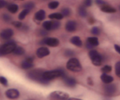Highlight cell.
Wrapping results in <instances>:
<instances>
[{"mask_svg": "<svg viewBox=\"0 0 120 100\" xmlns=\"http://www.w3.org/2000/svg\"><path fill=\"white\" fill-rule=\"evenodd\" d=\"M45 71V70L43 69H35V70H32L29 71L26 75L30 79L33 80V81L38 82V83H43V84H47L49 81L44 79L43 75Z\"/></svg>", "mask_w": 120, "mask_h": 100, "instance_id": "1", "label": "cell"}, {"mask_svg": "<svg viewBox=\"0 0 120 100\" xmlns=\"http://www.w3.org/2000/svg\"><path fill=\"white\" fill-rule=\"evenodd\" d=\"M64 75H65V73L63 70H50V71H45L43 77L46 80L50 81V80H53L56 78H59V77L62 78Z\"/></svg>", "mask_w": 120, "mask_h": 100, "instance_id": "2", "label": "cell"}, {"mask_svg": "<svg viewBox=\"0 0 120 100\" xmlns=\"http://www.w3.org/2000/svg\"><path fill=\"white\" fill-rule=\"evenodd\" d=\"M16 45L15 42H12V41H9V42H7L6 43H4V45L0 46V53H1V55L4 56L5 55H8V54L12 53L13 50H15Z\"/></svg>", "mask_w": 120, "mask_h": 100, "instance_id": "3", "label": "cell"}, {"mask_svg": "<svg viewBox=\"0 0 120 100\" xmlns=\"http://www.w3.org/2000/svg\"><path fill=\"white\" fill-rule=\"evenodd\" d=\"M67 69L72 72H80L82 66L77 58H71L67 63Z\"/></svg>", "mask_w": 120, "mask_h": 100, "instance_id": "4", "label": "cell"}, {"mask_svg": "<svg viewBox=\"0 0 120 100\" xmlns=\"http://www.w3.org/2000/svg\"><path fill=\"white\" fill-rule=\"evenodd\" d=\"M89 57H90V60H91L92 64L95 66H100L102 64V57L100 54L99 53L97 50H90L88 53Z\"/></svg>", "mask_w": 120, "mask_h": 100, "instance_id": "5", "label": "cell"}, {"mask_svg": "<svg viewBox=\"0 0 120 100\" xmlns=\"http://www.w3.org/2000/svg\"><path fill=\"white\" fill-rule=\"evenodd\" d=\"M60 26H61V23H60L57 20H51L50 19L49 21H45L42 23V27L46 31H54L57 30L58 28H59Z\"/></svg>", "mask_w": 120, "mask_h": 100, "instance_id": "6", "label": "cell"}, {"mask_svg": "<svg viewBox=\"0 0 120 100\" xmlns=\"http://www.w3.org/2000/svg\"><path fill=\"white\" fill-rule=\"evenodd\" d=\"M49 98L53 100H67L69 98V95L65 92L54 91L50 93Z\"/></svg>", "mask_w": 120, "mask_h": 100, "instance_id": "7", "label": "cell"}, {"mask_svg": "<svg viewBox=\"0 0 120 100\" xmlns=\"http://www.w3.org/2000/svg\"><path fill=\"white\" fill-rule=\"evenodd\" d=\"M59 40L54 37H45L43 40H41L40 44H45L50 47H56L59 46Z\"/></svg>", "mask_w": 120, "mask_h": 100, "instance_id": "8", "label": "cell"}, {"mask_svg": "<svg viewBox=\"0 0 120 100\" xmlns=\"http://www.w3.org/2000/svg\"><path fill=\"white\" fill-rule=\"evenodd\" d=\"M99 44H100V42H99V40L96 37H90L86 39V47L89 50H92L94 47L99 46Z\"/></svg>", "mask_w": 120, "mask_h": 100, "instance_id": "9", "label": "cell"}, {"mask_svg": "<svg viewBox=\"0 0 120 100\" xmlns=\"http://www.w3.org/2000/svg\"><path fill=\"white\" fill-rule=\"evenodd\" d=\"M5 95L9 99H17L20 97V93L16 88H10V89H8L6 91Z\"/></svg>", "mask_w": 120, "mask_h": 100, "instance_id": "10", "label": "cell"}, {"mask_svg": "<svg viewBox=\"0 0 120 100\" xmlns=\"http://www.w3.org/2000/svg\"><path fill=\"white\" fill-rule=\"evenodd\" d=\"M13 34L14 32L12 29L11 28L4 29L2 32H0V38L3 39V40H9L13 36Z\"/></svg>", "mask_w": 120, "mask_h": 100, "instance_id": "11", "label": "cell"}, {"mask_svg": "<svg viewBox=\"0 0 120 100\" xmlns=\"http://www.w3.org/2000/svg\"><path fill=\"white\" fill-rule=\"evenodd\" d=\"M104 91L107 96H113L116 92V86L111 83H107L104 88Z\"/></svg>", "mask_w": 120, "mask_h": 100, "instance_id": "12", "label": "cell"}, {"mask_svg": "<svg viewBox=\"0 0 120 100\" xmlns=\"http://www.w3.org/2000/svg\"><path fill=\"white\" fill-rule=\"evenodd\" d=\"M63 79H64V82L67 86L68 87H75L77 85V80L75 79L72 78V77H68V76H66L65 75L62 77Z\"/></svg>", "mask_w": 120, "mask_h": 100, "instance_id": "13", "label": "cell"}, {"mask_svg": "<svg viewBox=\"0 0 120 100\" xmlns=\"http://www.w3.org/2000/svg\"><path fill=\"white\" fill-rule=\"evenodd\" d=\"M77 24L75 21H68L65 25V30L68 32H74L77 30Z\"/></svg>", "mask_w": 120, "mask_h": 100, "instance_id": "14", "label": "cell"}, {"mask_svg": "<svg viewBox=\"0 0 120 100\" xmlns=\"http://www.w3.org/2000/svg\"><path fill=\"white\" fill-rule=\"evenodd\" d=\"M49 55V50L46 47H40L39 49H37L36 50V55L39 58H44V57L47 56Z\"/></svg>", "mask_w": 120, "mask_h": 100, "instance_id": "15", "label": "cell"}, {"mask_svg": "<svg viewBox=\"0 0 120 100\" xmlns=\"http://www.w3.org/2000/svg\"><path fill=\"white\" fill-rule=\"evenodd\" d=\"M34 17H35V20L36 22H41V21L45 20L46 17V12L44 9H40L35 12Z\"/></svg>", "mask_w": 120, "mask_h": 100, "instance_id": "16", "label": "cell"}, {"mask_svg": "<svg viewBox=\"0 0 120 100\" xmlns=\"http://www.w3.org/2000/svg\"><path fill=\"white\" fill-rule=\"evenodd\" d=\"M100 10H101V12H105V13H114L117 11L115 8L112 7L111 5H109V4H108L101 6V7H100Z\"/></svg>", "mask_w": 120, "mask_h": 100, "instance_id": "17", "label": "cell"}, {"mask_svg": "<svg viewBox=\"0 0 120 100\" xmlns=\"http://www.w3.org/2000/svg\"><path fill=\"white\" fill-rule=\"evenodd\" d=\"M21 67L23 70H30L33 67V59L27 58L26 60H24L21 65Z\"/></svg>", "mask_w": 120, "mask_h": 100, "instance_id": "18", "label": "cell"}, {"mask_svg": "<svg viewBox=\"0 0 120 100\" xmlns=\"http://www.w3.org/2000/svg\"><path fill=\"white\" fill-rule=\"evenodd\" d=\"M100 79L103 83H105V84L107 83H111L113 81V78L111 76V75H109L108 74H105L103 73L100 76Z\"/></svg>", "mask_w": 120, "mask_h": 100, "instance_id": "19", "label": "cell"}, {"mask_svg": "<svg viewBox=\"0 0 120 100\" xmlns=\"http://www.w3.org/2000/svg\"><path fill=\"white\" fill-rule=\"evenodd\" d=\"M70 42L74 45L75 46L77 47H82L83 43H82V41L81 40V38L77 36H75V37H72V38L70 39Z\"/></svg>", "mask_w": 120, "mask_h": 100, "instance_id": "20", "label": "cell"}, {"mask_svg": "<svg viewBox=\"0 0 120 100\" xmlns=\"http://www.w3.org/2000/svg\"><path fill=\"white\" fill-rule=\"evenodd\" d=\"M7 9L9 12H11V13H12V14H15V13H17V11L19 10V7L17 4L10 3V4H8Z\"/></svg>", "mask_w": 120, "mask_h": 100, "instance_id": "21", "label": "cell"}, {"mask_svg": "<svg viewBox=\"0 0 120 100\" xmlns=\"http://www.w3.org/2000/svg\"><path fill=\"white\" fill-rule=\"evenodd\" d=\"M64 16L61 12H53V13H51L49 15V18L51 19V20H57V21H59V20H62L64 18Z\"/></svg>", "mask_w": 120, "mask_h": 100, "instance_id": "22", "label": "cell"}, {"mask_svg": "<svg viewBox=\"0 0 120 100\" xmlns=\"http://www.w3.org/2000/svg\"><path fill=\"white\" fill-rule=\"evenodd\" d=\"M77 12H78V15L82 17H86L87 16V10L86 8L83 5H81L78 7L77 9Z\"/></svg>", "mask_w": 120, "mask_h": 100, "instance_id": "23", "label": "cell"}, {"mask_svg": "<svg viewBox=\"0 0 120 100\" xmlns=\"http://www.w3.org/2000/svg\"><path fill=\"white\" fill-rule=\"evenodd\" d=\"M30 10H29V9H26V8H23V10H22V12L19 13L18 15V19L19 20H24V19L26 18V17L27 15H28L29 13H30Z\"/></svg>", "mask_w": 120, "mask_h": 100, "instance_id": "24", "label": "cell"}, {"mask_svg": "<svg viewBox=\"0 0 120 100\" xmlns=\"http://www.w3.org/2000/svg\"><path fill=\"white\" fill-rule=\"evenodd\" d=\"M12 53L16 55H22L25 54V50L22 46H16L15 50H13Z\"/></svg>", "mask_w": 120, "mask_h": 100, "instance_id": "25", "label": "cell"}, {"mask_svg": "<svg viewBox=\"0 0 120 100\" xmlns=\"http://www.w3.org/2000/svg\"><path fill=\"white\" fill-rule=\"evenodd\" d=\"M58 6H59V2H58V1H51L48 4V8L51 10L58 8Z\"/></svg>", "mask_w": 120, "mask_h": 100, "instance_id": "26", "label": "cell"}, {"mask_svg": "<svg viewBox=\"0 0 120 100\" xmlns=\"http://www.w3.org/2000/svg\"><path fill=\"white\" fill-rule=\"evenodd\" d=\"M22 7H23V8H26V9H29V10H32V9L35 7V4L34 2L30 1V2H27V3H26L25 4H23Z\"/></svg>", "mask_w": 120, "mask_h": 100, "instance_id": "27", "label": "cell"}, {"mask_svg": "<svg viewBox=\"0 0 120 100\" xmlns=\"http://www.w3.org/2000/svg\"><path fill=\"white\" fill-rule=\"evenodd\" d=\"M100 32H101V30L99 27H93L90 30L91 34H93L94 36H99L100 34Z\"/></svg>", "mask_w": 120, "mask_h": 100, "instance_id": "28", "label": "cell"}, {"mask_svg": "<svg viewBox=\"0 0 120 100\" xmlns=\"http://www.w3.org/2000/svg\"><path fill=\"white\" fill-rule=\"evenodd\" d=\"M61 13L63 14L64 17H68L71 14V10L68 8H63L62 10H61Z\"/></svg>", "mask_w": 120, "mask_h": 100, "instance_id": "29", "label": "cell"}, {"mask_svg": "<svg viewBox=\"0 0 120 100\" xmlns=\"http://www.w3.org/2000/svg\"><path fill=\"white\" fill-rule=\"evenodd\" d=\"M93 4V1L92 0H83L82 1V5L85 6L86 8H90Z\"/></svg>", "mask_w": 120, "mask_h": 100, "instance_id": "30", "label": "cell"}, {"mask_svg": "<svg viewBox=\"0 0 120 100\" xmlns=\"http://www.w3.org/2000/svg\"><path fill=\"white\" fill-rule=\"evenodd\" d=\"M102 72L105 74H108V73H110L112 71V67L110 65H105L103 68L101 69Z\"/></svg>", "mask_w": 120, "mask_h": 100, "instance_id": "31", "label": "cell"}, {"mask_svg": "<svg viewBox=\"0 0 120 100\" xmlns=\"http://www.w3.org/2000/svg\"><path fill=\"white\" fill-rule=\"evenodd\" d=\"M64 55L67 57H72L75 55V52H74L73 50H70V49H68V50H66L65 52H64Z\"/></svg>", "mask_w": 120, "mask_h": 100, "instance_id": "32", "label": "cell"}, {"mask_svg": "<svg viewBox=\"0 0 120 100\" xmlns=\"http://www.w3.org/2000/svg\"><path fill=\"white\" fill-rule=\"evenodd\" d=\"M115 74L117 76L120 77V61L115 64Z\"/></svg>", "mask_w": 120, "mask_h": 100, "instance_id": "33", "label": "cell"}, {"mask_svg": "<svg viewBox=\"0 0 120 100\" xmlns=\"http://www.w3.org/2000/svg\"><path fill=\"white\" fill-rule=\"evenodd\" d=\"M2 18H3V20H4V22H10V21L12 20V17H10V15H8V14H7V13L3 14Z\"/></svg>", "mask_w": 120, "mask_h": 100, "instance_id": "34", "label": "cell"}, {"mask_svg": "<svg viewBox=\"0 0 120 100\" xmlns=\"http://www.w3.org/2000/svg\"><path fill=\"white\" fill-rule=\"evenodd\" d=\"M0 83L3 84L4 86H8V79L4 76H0Z\"/></svg>", "mask_w": 120, "mask_h": 100, "instance_id": "35", "label": "cell"}, {"mask_svg": "<svg viewBox=\"0 0 120 100\" xmlns=\"http://www.w3.org/2000/svg\"><path fill=\"white\" fill-rule=\"evenodd\" d=\"M12 24L16 27V28H18V29H21V27H22V25H23L22 22H18V21H14V22H12Z\"/></svg>", "mask_w": 120, "mask_h": 100, "instance_id": "36", "label": "cell"}, {"mask_svg": "<svg viewBox=\"0 0 120 100\" xmlns=\"http://www.w3.org/2000/svg\"><path fill=\"white\" fill-rule=\"evenodd\" d=\"M95 3L96 5L100 6V7H101V6H103V5H105V4H107L105 0H95Z\"/></svg>", "mask_w": 120, "mask_h": 100, "instance_id": "37", "label": "cell"}, {"mask_svg": "<svg viewBox=\"0 0 120 100\" xmlns=\"http://www.w3.org/2000/svg\"><path fill=\"white\" fill-rule=\"evenodd\" d=\"M7 5H8V3L6 0H0V9L7 7Z\"/></svg>", "mask_w": 120, "mask_h": 100, "instance_id": "38", "label": "cell"}, {"mask_svg": "<svg viewBox=\"0 0 120 100\" xmlns=\"http://www.w3.org/2000/svg\"><path fill=\"white\" fill-rule=\"evenodd\" d=\"M114 49H115V50H116V51L118 52V53L120 55V46L114 45Z\"/></svg>", "mask_w": 120, "mask_h": 100, "instance_id": "39", "label": "cell"}, {"mask_svg": "<svg viewBox=\"0 0 120 100\" xmlns=\"http://www.w3.org/2000/svg\"><path fill=\"white\" fill-rule=\"evenodd\" d=\"M67 100H82L80 98H68Z\"/></svg>", "mask_w": 120, "mask_h": 100, "instance_id": "40", "label": "cell"}, {"mask_svg": "<svg viewBox=\"0 0 120 100\" xmlns=\"http://www.w3.org/2000/svg\"><path fill=\"white\" fill-rule=\"evenodd\" d=\"M17 1H24V0H17Z\"/></svg>", "mask_w": 120, "mask_h": 100, "instance_id": "41", "label": "cell"}]
</instances>
